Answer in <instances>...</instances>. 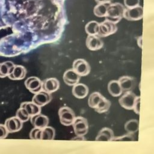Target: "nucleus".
Instances as JSON below:
<instances>
[{
	"instance_id": "obj_1",
	"label": "nucleus",
	"mask_w": 154,
	"mask_h": 154,
	"mask_svg": "<svg viewBox=\"0 0 154 154\" xmlns=\"http://www.w3.org/2000/svg\"><path fill=\"white\" fill-rule=\"evenodd\" d=\"M125 9V7L120 3L109 4L105 17L106 20L117 23L123 17Z\"/></svg>"
},
{
	"instance_id": "obj_23",
	"label": "nucleus",
	"mask_w": 154,
	"mask_h": 154,
	"mask_svg": "<svg viewBox=\"0 0 154 154\" xmlns=\"http://www.w3.org/2000/svg\"><path fill=\"white\" fill-rule=\"evenodd\" d=\"M14 65L12 61H10L0 63V78L8 76L12 71Z\"/></svg>"
},
{
	"instance_id": "obj_22",
	"label": "nucleus",
	"mask_w": 154,
	"mask_h": 154,
	"mask_svg": "<svg viewBox=\"0 0 154 154\" xmlns=\"http://www.w3.org/2000/svg\"><path fill=\"white\" fill-rule=\"evenodd\" d=\"M104 96H103L100 93L95 91L92 93L88 99V104L90 108L95 109L100 104Z\"/></svg>"
},
{
	"instance_id": "obj_14",
	"label": "nucleus",
	"mask_w": 154,
	"mask_h": 154,
	"mask_svg": "<svg viewBox=\"0 0 154 154\" xmlns=\"http://www.w3.org/2000/svg\"><path fill=\"white\" fill-rule=\"evenodd\" d=\"M63 78L66 84L69 86H73L79 82L81 76L73 69H70L65 71Z\"/></svg>"
},
{
	"instance_id": "obj_27",
	"label": "nucleus",
	"mask_w": 154,
	"mask_h": 154,
	"mask_svg": "<svg viewBox=\"0 0 154 154\" xmlns=\"http://www.w3.org/2000/svg\"><path fill=\"white\" fill-rule=\"evenodd\" d=\"M110 106L111 102L104 97L100 104L94 109V111L98 113H103L108 111Z\"/></svg>"
},
{
	"instance_id": "obj_3",
	"label": "nucleus",
	"mask_w": 154,
	"mask_h": 154,
	"mask_svg": "<svg viewBox=\"0 0 154 154\" xmlns=\"http://www.w3.org/2000/svg\"><path fill=\"white\" fill-rule=\"evenodd\" d=\"M58 116L61 123L66 126H71L76 117L73 110L67 106H62L59 109Z\"/></svg>"
},
{
	"instance_id": "obj_29",
	"label": "nucleus",
	"mask_w": 154,
	"mask_h": 154,
	"mask_svg": "<svg viewBox=\"0 0 154 154\" xmlns=\"http://www.w3.org/2000/svg\"><path fill=\"white\" fill-rule=\"evenodd\" d=\"M126 8H132L140 5V0H123Z\"/></svg>"
},
{
	"instance_id": "obj_31",
	"label": "nucleus",
	"mask_w": 154,
	"mask_h": 154,
	"mask_svg": "<svg viewBox=\"0 0 154 154\" xmlns=\"http://www.w3.org/2000/svg\"><path fill=\"white\" fill-rule=\"evenodd\" d=\"M8 134V132L5 125L0 124V139L5 138L7 136Z\"/></svg>"
},
{
	"instance_id": "obj_10",
	"label": "nucleus",
	"mask_w": 154,
	"mask_h": 154,
	"mask_svg": "<svg viewBox=\"0 0 154 154\" xmlns=\"http://www.w3.org/2000/svg\"><path fill=\"white\" fill-rule=\"evenodd\" d=\"M85 44L87 48L90 51H97L102 48L103 42L97 35H88Z\"/></svg>"
},
{
	"instance_id": "obj_11",
	"label": "nucleus",
	"mask_w": 154,
	"mask_h": 154,
	"mask_svg": "<svg viewBox=\"0 0 154 154\" xmlns=\"http://www.w3.org/2000/svg\"><path fill=\"white\" fill-rule=\"evenodd\" d=\"M52 100L51 93L41 90L35 93L32 99V102L39 106H43L49 103Z\"/></svg>"
},
{
	"instance_id": "obj_20",
	"label": "nucleus",
	"mask_w": 154,
	"mask_h": 154,
	"mask_svg": "<svg viewBox=\"0 0 154 154\" xmlns=\"http://www.w3.org/2000/svg\"><path fill=\"white\" fill-rule=\"evenodd\" d=\"M108 90L109 93L113 97L120 96L123 93L118 80L110 81L108 84Z\"/></svg>"
},
{
	"instance_id": "obj_5",
	"label": "nucleus",
	"mask_w": 154,
	"mask_h": 154,
	"mask_svg": "<svg viewBox=\"0 0 154 154\" xmlns=\"http://www.w3.org/2000/svg\"><path fill=\"white\" fill-rule=\"evenodd\" d=\"M117 30L116 23L105 19L99 23L97 35L100 37H105L114 34Z\"/></svg>"
},
{
	"instance_id": "obj_9",
	"label": "nucleus",
	"mask_w": 154,
	"mask_h": 154,
	"mask_svg": "<svg viewBox=\"0 0 154 154\" xmlns=\"http://www.w3.org/2000/svg\"><path fill=\"white\" fill-rule=\"evenodd\" d=\"M26 88L32 93H37L42 90V81L38 77L30 76L25 81Z\"/></svg>"
},
{
	"instance_id": "obj_6",
	"label": "nucleus",
	"mask_w": 154,
	"mask_h": 154,
	"mask_svg": "<svg viewBox=\"0 0 154 154\" xmlns=\"http://www.w3.org/2000/svg\"><path fill=\"white\" fill-rule=\"evenodd\" d=\"M72 69L81 77L88 75L91 70L89 63L86 60L82 58L76 59L73 61Z\"/></svg>"
},
{
	"instance_id": "obj_16",
	"label": "nucleus",
	"mask_w": 154,
	"mask_h": 154,
	"mask_svg": "<svg viewBox=\"0 0 154 154\" xmlns=\"http://www.w3.org/2000/svg\"><path fill=\"white\" fill-rule=\"evenodd\" d=\"M118 81L123 91H132L135 86V79L129 76H123L119 78Z\"/></svg>"
},
{
	"instance_id": "obj_32",
	"label": "nucleus",
	"mask_w": 154,
	"mask_h": 154,
	"mask_svg": "<svg viewBox=\"0 0 154 154\" xmlns=\"http://www.w3.org/2000/svg\"><path fill=\"white\" fill-rule=\"evenodd\" d=\"M95 1L97 3H105V4H109L111 0H95Z\"/></svg>"
},
{
	"instance_id": "obj_25",
	"label": "nucleus",
	"mask_w": 154,
	"mask_h": 154,
	"mask_svg": "<svg viewBox=\"0 0 154 154\" xmlns=\"http://www.w3.org/2000/svg\"><path fill=\"white\" fill-rule=\"evenodd\" d=\"M99 26V23L95 20H91L85 25V31L88 35H97Z\"/></svg>"
},
{
	"instance_id": "obj_24",
	"label": "nucleus",
	"mask_w": 154,
	"mask_h": 154,
	"mask_svg": "<svg viewBox=\"0 0 154 154\" xmlns=\"http://www.w3.org/2000/svg\"><path fill=\"white\" fill-rule=\"evenodd\" d=\"M124 128L128 134H133L138 131L139 128V122L137 119L129 120L125 123Z\"/></svg>"
},
{
	"instance_id": "obj_13",
	"label": "nucleus",
	"mask_w": 154,
	"mask_h": 154,
	"mask_svg": "<svg viewBox=\"0 0 154 154\" xmlns=\"http://www.w3.org/2000/svg\"><path fill=\"white\" fill-rule=\"evenodd\" d=\"M60 87V82L55 78H49L42 81V90L49 93L57 91Z\"/></svg>"
},
{
	"instance_id": "obj_18",
	"label": "nucleus",
	"mask_w": 154,
	"mask_h": 154,
	"mask_svg": "<svg viewBox=\"0 0 154 154\" xmlns=\"http://www.w3.org/2000/svg\"><path fill=\"white\" fill-rule=\"evenodd\" d=\"M26 75L25 67L21 65H14L12 71L8 77L12 80H21L23 79Z\"/></svg>"
},
{
	"instance_id": "obj_30",
	"label": "nucleus",
	"mask_w": 154,
	"mask_h": 154,
	"mask_svg": "<svg viewBox=\"0 0 154 154\" xmlns=\"http://www.w3.org/2000/svg\"><path fill=\"white\" fill-rule=\"evenodd\" d=\"M137 114H140V97L137 96L132 109Z\"/></svg>"
},
{
	"instance_id": "obj_7",
	"label": "nucleus",
	"mask_w": 154,
	"mask_h": 154,
	"mask_svg": "<svg viewBox=\"0 0 154 154\" xmlns=\"http://www.w3.org/2000/svg\"><path fill=\"white\" fill-rule=\"evenodd\" d=\"M143 17V8L137 5L132 8H126L124 10L123 17L128 20H138Z\"/></svg>"
},
{
	"instance_id": "obj_17",
	"label": "nucleus",
	"mask_w": 154,
	"mask_h": 154,
	"mask_svg": "<svg viewBox=\"0 0 154 154\" xmlns=\"http://www.w3.org/2000/svg\"><path fill=\"white\" fill-rule=\"evenodd\" d=\"M72 92L76 98L84 99L88 94V88L85 84L78 82L73 85Z\"/></svg>"
},
{
	"instance_id": "obj_19",
	"label": "nucleus",
	"mask_w": 154,
	"mask_h": 154,
	"mask_svg": "<svg viewBox=\"0 0 154 154\" xmlns=\"http://www.w3.org/2000/svg\"><path fill=\"white\" fill-rule=\"evenodd\" d=\"M114 138V135L113 131L109 128H103L98 132L97 136L96 137V141H112Z\"/></svg>"
},
{
	"instance_id": "obj_21",
	"label": "nucleus",
	"mask_w": 154,
	"mask_h": 154,
	"mask_svg": "<svg viewBox=\"0 0 154 154\" xmlns=\"http://www.w3.org/2000/svg\"><path fill=\"white\" fill-rule=\"evenodd\" d=\"M20 107L25 108L30 117L39 114L41 112V107L35 104L32 102H23L20 104Z\"/></svg>"
},
{
	"instance_id": "obj_4",
	"label": "nucleus",
	"mask_w": 154,
	"mask_h": 154,
	"mask_svg": "<svg viewBox=\"0 0 154 154\" xmlns=\"http://www.w3.org/2000/svg\"><path fill=\"white\" fill-rule=\"evenodd\" d=\"M72 126L75 134L78 137H83L85 135L88 131V123L87 119L81 117H75L72 123Z\"/></svg>"
},
{
	"instance_id": "obj_8",
	"label": "nucleus",
	"mask_w": 154,
	"mask_h": 154,
	"mask_svg": "<svg viewBox=\"0 0 154 154\" xmlns=\"http://www.w3.org/2000/svg\"><path fill=\"white\" fill-rule=\"evenodd\" d=\"M137 96L132 91H126L119 99V103L123 108L126 109L131 110Z\"/></svg>"
},
{
	"instance_id": "obj_26",
	"label": "nucleus",
	"mask_w": 154,
	"mask_h": 154,
	"mask_svg": "<svg viewBox=\"0 0 154 154\" xmlns=\"http://www.w3.org/2000/svg\"><path fill=\"white\" fill-rule=\"evenodd\" d=\"M109 4L105 3H98L93 9L94 14L98 17H105L106 13L107 7Z\"/></svg>"
},
{
	"instance_id": "obj_12",
	"label": "nucleus",
	"mask_w": 154,
	"mask_h": 154,
	"mask_svg": "<svg viewBox=\"0 0 154 154\" xmlns=\"http://www.w3.org/2000/svg\"><path fill=\"white\" fill-rule=\"evenodd\" d=\"M8 133H13L19 131L23 126V122L16 116L7 119L4 124Z\"/></svg>"
},
{
	"instance_id": "obj_15",
	"label": "nucleus",
	"mask_w": 154,
	"mask_h": 154,
	"mask_svg": "<svg viewBox=\"0 0 154 154\" xmlns=\"http://www.w3.org/2000/svg\"><path fill=\"white\" fill-rule=\"evenodd\" d=\"M30 121L32 125L34 128H43L49 124L48 117L40 113L32 116L30 117Z\"/></svg>"
},
{
	"instance_id": "obj_2",
	"label": "nucleus",
	"mask_w": 154,
	"mask_h": 154,
	"mask_svg": "<svg viewBox=\"0 0 154 154\" xmlns=\"http://www.w3.org/2000/svg\"><path fill=\"white\" fill-rule=\"evenodd\" d=\"M55 135V129L47 126L43 128H34L29 133V137L32 140H52L54 139Z\"/></svg>"
},
{
	"instance_id": "obj_28",
	"label": "nucleus",
	"mask_w": 154,
	"mask_h": 154,
	"mask_svg": "<svg viewBox=\"0 0 154 154\" xmlns=\"http://www.w3.org/2000/svg\"><path fill=\"white\" fill-rule=\"evenodd\" d=\"M16 116L21 120L23 123L26 122L30 119V116L26 111V109L22 107H20L17 110L16 113Z\"/></svg>"
}]
</instances>
